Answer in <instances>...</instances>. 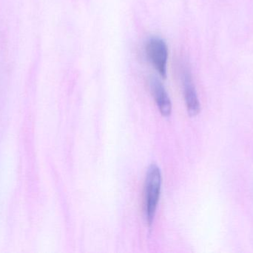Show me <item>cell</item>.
Wrapping results in <instances>:
<instances>
[{
	"label": "cell",
	"instance_id": "cell-3",
	"mask_svg": "<svg viewBox=\"0 0 253 253\" xmlns=\"http://www.w3.org/2000/svg\"><path fill=\"white\" fill-rule=\"evenodd\" d=\"M150 88L161 114L165 117H169L172 112V104L163 85L158 79L152 78Z\"/></svg>",
	"mask_w": 253,
	"mask_h": 253
},
{
	"label": "cell",
	"instance_id": "cell-1",
	"mask_svg": "<svg viewBox=\"0 0 253 253\" xmlns=\"http://www.w3.org/2000/svg\"><path fill=\"white\" fill-rule=\"evenodd\" d=\"M162 175L156 165L150 166L147 172L145 181L146 217L149 225L153 224L156 208L160 196Z\"/></svg>",
	"mask_w": 253,
	"mask_h": 253
},
{
	"label": "cell",
	"instance_id": "cell-2",
	"mask_svg": "<svg viewBox=\"0 0 253 253\" xmlns=\"http://www.w3.org/2000/svg\"><path fill=\"white\" fill-rule=\"evenodd\" d=\"M146 51L149 59L161 77L166 78L168 59L166 43L159 37H152L147 42Z\"/></svg>",
	"mask_w": 253,
	"mask_h": 253
},
{
	"label": "cell",
	"instance_id": "cell-4",
	"mask_svg": "<svg viewBox=\"0 0 253 253\" xmlns=\"http://www.w3.org/2000/svg\"><path fill=\"white\" fill-rule=\"evenodd\" d=\"M184 93L187 112L191 117L197 115L200 112V102L192 80L191 74L188 71H184Z\"/></svg>",
	"mask_w": 253,
	"mask_h": 253
}]
</instances>
